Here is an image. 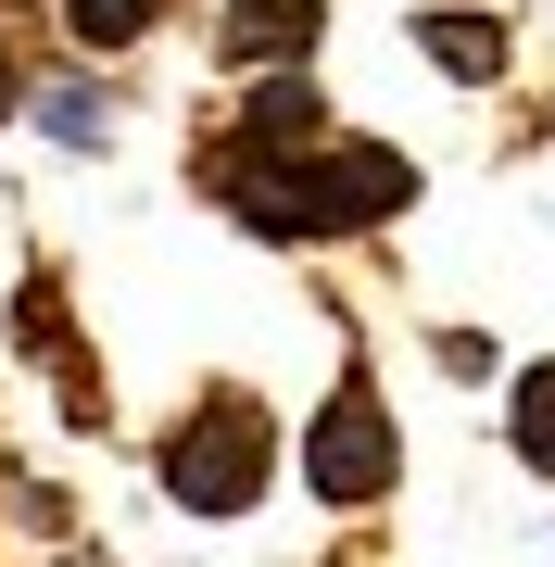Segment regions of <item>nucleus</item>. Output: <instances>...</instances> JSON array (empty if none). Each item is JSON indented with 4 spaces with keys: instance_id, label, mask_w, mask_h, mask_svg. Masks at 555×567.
I'll return each instance as SVG.
<instances>
[{
    "instance_id": "nucleus-2",
    "label": "nucleus",
    "mask_w": 555,
    "mask_h": 567,
    "mask_svg": "<svg viewBox=\"0 0 555 567\" xmlns=\"http://www.w3.org/2000/svg\"><path fill=\"white\" fill-rule=\"evenodd\" d=\"M304 480L329 492V505H379V492H391V416H379L367 379H341L329 404H316V429H304Z\"/></svg>"
},
{
    "instance_id": "nucleus-9",
    "label": "nucleus",
    "mask_w": 555,
    "mask_h": 567,
    "mask_svg": "<svg viewBox=\"0 0 555 567\" xmlns=\"http://www.w3.org/2000/svg\"><path fill=\"white\" fill-rule=\"evenodd\" d=\"M13 102H25V76H13V51H0V114H13Z\"/></svg>"
},
{
    "instance_id": "nucleus-3",
    "label": "nucleus",
    "mask_w": 555,
    "mask_h": 567,
    "mask_svg": "<svg viewBox=\"0 0 555 567\" xmlns=\"http://www.w3.org/2000/svg\"><path fill=\"white\" fill-rule=\"evenodd\" d=\"M316 39V0H227V63H290Z\"/></svg>"
},
{
    "instance_id": "nucleus-8",
    "label": "nucleus",
    "mask_w": 555,
    "mask_h": 567,
    "mask_svg": "<svg viewBox=\"0 0 555 567\" xmlns=\"http://www.w3.org/2000/svg\"><path fill=\"white\" fill-rule=\"evenodd\" d=\"M39 126L76 140V152H102V102H89V89H39Z\"/></svg>"
},
{
    "instance_id": "nucleus-10",
    "label": "nucleus",
    "mask_w": 555,
    "mask_h": 567,
    "mask_svg": "<svg viewBox=\"0 0 555 567\" xmlns=\"http://www.w3.org/2000/svg\"><path fill=\"white\" fill-rule=\"evenodd\" d=\"M63 567H102V555H63Z\"/></svg>"
},
{
    "instance_id": "nucleus-6",
    "label": "nucleus",
    "mask_w": 555,
    "mask_h": 567,
    "mask_svg": "<svg viewBox=\"0 0 555 567\" xmlns=\"http://www.w3.org/2000/svg\"><path fill=\"white\" fill-rule=\"evenodd\" d=\"M152 13H165V0H63V25H76L89 51H126V39L152 25Z\"/></svg>"
},
{
    "instance_id": "nucleus-4",
    "label": "nucleus",
    "mask_w": 555,
    "mask_h": 567,
    "mask_svg": "<svg viewBox=\"0 0 555 567\" xmlns=\"http://www.w3.org/2000/svg\"><path fill=\"white\" fill-rule=\"evenodd\" d=\"M417 51L442 76H505V25H480V13H417Z\"/></svg>"
},
{
    "instance_id": "nucleus-7",
    "label": "nucleus",
    "mask_w": 555,
    "mask_h": 567,
    "mask_svg": "<svg viewBox=\"0 0 555 567\" xmlns=\"http://www.w3.org/2000/svg\"><path fill=\"white\" fill-rule=\"evenodd\" d=\"M517 454L555 466V365H531V379H517Z\"/></svg>"
},
{
    "instance_id": "nucleus-5",
    "label": "nucleus",
    "mask_w": 555,
    "mask_h": 567,
    "mask_svg": "<svg viewBox=\"0 0 555 567\" xmlns=\"http://www.w3.org/2000/svg\"><path fill=\"white\" fill-rule=\"evenodd\" d=\"M316 126H329V114H316V89H304V76H266V89H253V126H240V152L266 164V152H290V140H316Z\"/></svg>"
},
{
    "instance_id": "nucleus-1",
    "label": "nucleus",
    "mask_w": 555,
    "mask_h": 567,
    "mask_svg": "<svg viewBox=\"0 0 555 567\" xmlns=\"http://www.w3.org/2000/svg\"><path fill=\"white\" fill-rule=\"evenodd\" d=\"M266 466H278V429L266 416H253V404H203L165 442V492H177L189 517H240L253 492H266Z\"/></svg>"
}]
</instances>
